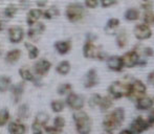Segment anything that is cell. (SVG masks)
I'll use <instances>...</instances> for the list:
<instances>
[{"label": "cell", "mask_w": 154, "mask_h": 134, "mask_svg": "<svg viewBox=\"0 0 154 134\" xmlns=\"http://www.w3.org/2000/svg\"><path fill=\"white\" fill-rule=\"evenodd\" d=\"M125 120V109L122 107L116 108L111 113L107 114L103 120V127L106 132H112L121 126Z\"/></svg>", "instance_id": "cell-1"}, {"label": "cell", "mask_w": 154, "mask_h": 134, "mask_svg": "<svg viewBox=\"0 0 154 134\" xmlns=\"http://www.w3.org/2000/svg\"><path fill=\"white\" fill-rule=\"evenodd\" d=\"M75 130L78 134H90L92 129V120L85 111L78 110L72 114Z\"/></svg>", "instance_id": "cell-2"}, {"label": "cell", "mask_w": 154, "mask_h": 134, "mask_svg": "<svg viewBox=\"0 0 154 134\" xmlns=\"http://www.w3.org/2000/svg\"><path fill=\"white\" fill-rule=\"evenodd\" d=\"M84 6L79 2H72L69 3L65 8V17L69 22H79L84 17Z\"/></svg>", "instance_id": "cell-3"}, {"label": "cell", "mask_w": 154, "mask_h": 134, "mask_svg": "<svg viewBox=\"0 0 154 134\" xmlns=\"http://www.w3.org/2000/svg\"><path fill=\"white\" fill-rule=\"evenodd\" d=\"M108 92L113 99L128 98L130 92V83L128 84L121 81H116L108 87Z\"/></svg>", "instance_id": "cell-4"}, {"label": "cell", "mask_w": 154, "mask_h": 134, "mask_svg": "<svg viewBox=\"0 0 154 134\" xmlns=\"http://www.w3.org/2000/svg\"><path fill=\"white\" fill-rule=\"evenodd\" d=\"M83 56L87 59H105V53L100 49V47L95 46L91 41H86L83 46Z\"/></svg>", "instance_id": "cell-5"}, {"label": "cell", "mask_w": 154, "mask_h": 134, "mask_svg": "<svg viewBox=\"0 0 154 134\" xmlns=\"http://www.w3.org/2000/svg\"><path fill=\"white\" fill-rule=\"evenodd\" d=\"M45 31H46V25L41 21H38L37 23L29 26V29L25 35L32 42H37L38 40H40L41 36L45 33Z\"/></svg>", "instance_id": "cell-6"}, {"label": "cell", "mask_w": 154, "mask_h": 134, "mask_svg": "<svg viewBox=\"0 0 154 134\" xmlns=\"http://www.w3.org/2000/svg\"><path fill=\"white\" fill-rule=\"evenodd\" d=\"M8 41H10L12 44H19V43H21L24 40L25 31L23 29L22 26L13 25V26L8 27Z\"/></svg>", "instance_id": "cell-7"}, {"label": "cell", "mask_w": 154, "mask_h": 134, "mask_svg": "<svg viewBox=\"0 0 154 134\" xmlns=\"http://www.w3.org/2000/svg\"><path fill=\"white\" fill-rule=\"evenodd\" d=\"M65 104L68 106L70 109L78 111V110H82L85 105V101L84 98L80 94H77L75 92H69L66 96V100H65Z\"/></svg>", "instance_id": "cell-8"}, {"label": "cell", "mask_w": 154, "mask_h": 134, "mask_svg": "<svg viewBox=\"0 0 154 134\" xmlns=\"http://www.w3.org/2000/svg\"><path fill=\"white\" fill-rule=\"evenodd\" d=\"M150 124H149L148 120H145L143 116H137L134 118L133 122L130 124L129 130L131 131L132 134H140L144 131L148 130L150 128Z\"/></svg>", "instance_id": "cell-9"}, {"label": "cell", "mask_w": 154, "mask_h": 134, "mask_svg": "<svg viewBox=\"0 0 154 134\" xmlns=\"http://www.w3.org/2000/svg\"><path fill=\"white\" fill-rule=\"evenodd\" d=\"M147 87L140 80H134L132 83H130V92L128 98L129 99H136L145 96Z\"/></svg>", "instance_id": "cell-10"}, {"label": "cell", "mask_w": 154, "mask_h": 134, "mask_svg": "<svg viewBox=\"0 0 154 134\" xmlns=\"http://www.w3.org/2000/svg\"><path fill=\"white\" fill-rule=\"evenodd\" d=\"M51 67H53V64L51 61H48L47 59H40L35 62L34 66H32V70L36 75L44 77L45 75L49 72Z\"/></svg>", "instance_id": "cell-11"}, {"label": "cell", "mask_w": 154, "mask_h": 134, "mask_svg": "<svg viewBox=\"0 0 154 134\" xmlns=\"http://www.w3.org/2000/svg\"><path fill=\"white\" fill-rule=\"evenodd\" d=\"M25 82H19V83L16 84H12L10 88L11 94H12V99L14 101V104H18L20 103L21 99H22V96L24 93L25 90Z\"/></svg>", "instance_id": "cell-12"}, {"label": "cell", "mask_w": 154, "mask_h": 134, "mask_svg": "<svg viewBox=\"0 0 154 134\" xmlns=\"http://www.w3.org/2000/svg\"><path fill=\"white\" fill-rule=\"evenodd\" d=\"M99 84V77H97V72L94 68H91L85 73L83 79V86L87 89L93 88Z\"/></svg>", "instance_id": "cell-13"}, {"label": "cell", "mask_w": 154, "mask_h": 134, "mask_svg": "<svg viewBox=\"0 0 154 134\" xmlns=\"http://www.w3.org/2000/svg\"><path fill=\"white\" fill-rule=\"evenodd\" d=\"M122 61L125 67L132 68V67L137 65L138 62H140V55L135 50L128 51V53H126L122 57Z\"/></svg>", "instance_id": "cell-14"}, {"label": "cell", "mask_w": 154, "mask_h": 134, "mask_svg": "<svg viewBox=\"0 0 154 134\" xmlns=\"http://www.w3.org/2000/svg\"><path fill=\"white\" fill-rule=\"evenodd\" d=\"M133 33L137 40H146L152 36V31L147 24H137L134 27Z\"/></svg>", "instance_id": "cell-15"}, {"label": "cell", "mask_w": 154, "mask_h": 134, "mask_svg": "<svg viewBox=\"0 0 154 134\" xmlns=\"http://www.w3.org/2000/svg\"><path fill=\"white\" fill-rule=\"evenodd\" d=\"M42 16H43V10L38 8H29V10H27L26 19H25L26 24L29 25V26H31V25L37 23L38 21H40Z\"/></svg>", "instance_id": "cell-16"}, {"label": "cell", "mask_w": 154, "mask_h": 134, "mask_svg": "<svg viewBox=\"0 0 154 134\" xmlns=\"http://www.w3.org/2000/svg\"><path fill=\"white\" fill-rule=\"evenodd\" d=\"M71 47H72V44L70 40H58L54 44L55 50L61 56L67 55L71 50Z\"/></svg>", "instance_id": "cell-17"}, {"label": "cell", "mask_w": 154, "mask_h": 134, "mask_svg": "<svg viewBox=\"0 0 154 134\" xmlns=\"http://www.w3.org/2000/svg\"><path fill=\"white\" fill-rule=\"evenodd\" d=\"M21 57H22V50L19 48H13L5 53L4 61H5V63L10 64V65H14V64L18 63Z\"/></svg>", "instance_id": "cell-18"}, {"label": "cell", "mask_w": 154, "mask_h": 134, "mask_svg": "<svg viewBox=\"0 0 154 134\" xmlns=\"http://www.w3.org/2000/svg\"><path fill=\"white\" fill-rule=\"evenodd\" d=\"M8 131L10 134H25L27 132V127L21 122H8Z\"/></svg>", "instance_id": "cell-19"}, {"label": "cell", "mask_w": 154, "mask_h": 134, "mask_svg": "<svg viewBox=\"0 0 154 134\" xmlns=\"http://www.w3.org/2000/svg\"><path fill=\"white\" fill-rule=\"evenodd\" d=\"M107 66H108V68L112 71H121L124 67L122 57H119V56H112V57L108 58Z\"/></svg>", "instance_id": "cell-20"}, {"label": "cell", "mask_w": 154, "mask_h": 134, "mask_svg": "<svg viewBox=\"0 0 154 134\" xmlns=\"http://www.w3.org/2000/svg\"><path fill=\"white\" fill-rule=\"evenodd\" d=\"M153 106V99L149 96H140L136 100V108L138 110H149Z\"/></svg>", "instance_id": "cell-21"}, {"label": "cell", "mask_w": 154, "mask_h": 134, "mask_svg": "<svg viewBox=\"0 0 154 134\" xmlns=\"http://www.w3.org/2000/svg\"><path fill=\"white\" fill-rule=\"evenodd\" d=\"M60 16V10L58 8L57 5H51L43 10V16L42 18L46 19V20H53V19L57 18Z\"/></svg>", "instance_id": "cell-22"}, {"label": "cell", "mask_w": 154, "mask_h": 134, "mask_svg": "<svg viewBox=\"0 0 154 134\" xmlns=\"http://www.w3.org/2000/svg\"><path fill=\"white\" fill-rule=\"evenodd\" d=\"M16 115L19 120H27L31 116V109L29 104H21L18 106V109L16 111Z\"/></svg>", "instance_id": "cell-23"}, {"label": "cell", "mask_w": 154, "mask_h": 134, "mask_svg": "<svg viewBox=\"0 0 154 134\" xmlns=\"http://www.w3.org/2000/svg\"><path fill=\"white\" fill-rule=\"evenodd\" d=\"M18 12H19L18 4L10 3L4 8L3 12H2V15H3V17H5L6 19H13L18 14Z\"/></svg>", "instance_id": "cell-24"}, {"label": "cell", "mask_w": 154, "mask_h": 134, "mask_svg": "<svg viewBox=\"0 0 154 134\" xmlns=\"http://www.w3.org/2000/svg\"><path fill=\"white\" fill-rule=\"evenodd\" d=\"M18 73L23 82H32L35 79V77H36V75H35L31 69L26 66L20 67L18 70Z\"/></svg>", "instance_id": "cell-25"}, {"label": "cell", "mask_w": 154, "mask_h": 134, "mask_svg": "<svg viewBox=\"0 0 154 134\" xmlns=\"http://www.w3.org/2000/svg\"><path fill=\"white\" fill-rule=\"evenodd\" d=\"M24 47L27 50V56H29V60H36L40 56V50H39L38 46L32 42H24Z\"/></svg>", "instance_id": "cell-26"}, {"label": "cell", "mask_w": 154, "mask_h": 134, "mask_svg": "<svg viewBox=\"0 0 154 134\" xmlns=\"http://www.w3.org/2000/svg\"><path fill=\"white\" fill-rule=\"evenodd\" d=\"M71 70V64L67 60H63V61L59 62L56 66V71L61 75H66L70 72Z\"/></svg>", "instance_id": "cell-27"}, {"label": "cell", "mask_w": 154, "mask_h": 134, "mask_svg": "<svg viewBox=\"0 0 154 134\" xmlns=\"http://www.w3.org/2000/svg\"><path fill=\"white\" fill-rule=\"evenodd\" d=\"M12 79L8 75H0V92L1 93H5L10 90L11 86H12Z\"/></svg>", "instance_id": "cell-28"}, {"label": "cell", "mask_w": 154, "mask_h": 134, "mask_svg": "<svg viewBox=\"0 0 154 134\" xmlns=\"http://www.w3.org/2000/svg\"><path fill=\"white\" fill-rule=\"evenodd\" d=\"M112 106H113V100H112V98H110V96H102L101 102H100V105H99L100 109L102 111H107Z\"/></svg>", "instance_id": "cell-29"}, {"label": "cell", "mask_w": 154, "mask_h": 134, "mask_svg": "<svg viewBox=\"0 0 154 134\" xmlns=\"http://www.w3.org/2000/svg\"><path fill=\"white\" fill-rule=\"evenodd\" d=\"M119 25H120V21H119V19H116V18L109 19L105 25V32L108 34H112L114 29H118Z\"/></svg>", "instance_id": "cell-30"}, {"label": "cell", "mask_w": 154, "mask_h": 134, "mask_svg": "<svg viewBox=\"0 0 154 134\" xmlns=\"http://www.w3.org/2000/svg\"><path fill=\"white\" fill-rule=\"evenodd\" d=\"M48 120H49V115H48V114H47L46 112L41 111V112H38V113H37L34 122L40 124L41 126L45 127L47 125V123H48Z\"/></svg>", "instance_id": "cell-31"}, {"label": "cell", "mask_w": 154, "mask_h": 134, "mask_svg": "<svg viewBox=\"0 0 154 134\" xmlns=\"http://www.w3.org/2000/svg\"><path fill=\"white\" fill-rule=\"evenodd\" d=\"M65 102L62 101V100H54L53 102L51 103V108L53 110V112L55 113H60L64 110L65 108Z\"/></svg>", "instance_id": "cell-32"}, {"label": "cell", "mask_w": 154, "mask_h": 134, "mask_svg": "<svg viewBox=\"0 0 154 134\" xmlns=\"http://www.w3.org/2000/svg\"><path fill=\"white\" fill-rule=\"evenodd\" d=\"M72 91V86L70 83H63L60 84L57 87V93L59 96H67L69 92Z\"/></svg>", "instance_id": "cell-33"}, {"label": "cell", "mask_w": 154, "mask_h": 134, "mask_svg": "<svg viewBox=\"0 0 154 134\" xmlns=\"http://www.w3.org/2000/svg\"><path fill=\"white\" fill-rule=\"evenodd\" d=\"M128 43V36L125 31H121L116 35V44L120 48H124Z\"/></svg>", "instance_id": "cell-34"}, {"label": "cell", "mask_w": 154, "mask_h": 134, "mask_svg": "<svg viewBox=\"0 0 154 134\" xmlns=\"http://www.w3.org/2000/svg\"><path fill=\"white\" fill-rule=\"evenodd\" d=\"M11 118V114L6 108H1L0 109V127H3L8 124Z\"/></svg>", "instance_id": "cell-35"}, {"label": "cell", "mask_w": 154, "mask_h": 134, "mask_svg": "<svg viewBox=\"0 0 154 134\" xmlns=\"http://www.w3.org/2000/svg\"><path fill=\"white\" fill-rule=\"evenodd\" d=\"M65 125H66V122H65V118L63 117L61 115H57L55 118H54V123H53V126L55 127L57 130L61 131L64 129Z\"/></svg>", "instance_id": "cell-36"}, {"label": "cell", "mask_w": 154, "mask_h": 134, "mask_svg": "<svg viewBox=\"0 0 154 134\" xmlns=\"http://www.w3.org/2000/svg\"><path fill=\"white\" fill-rule=\"evenodd\" d=\"M138 17H140V13H138V11L135 10V8H130V10H128L125 14V18L127 19L128 21L137 20Z\"/></svg>", "instance_id": "cell-37"}, {"label": "cell", "mask_w": 154, "mask_h": 134, "mask_svg": "<svg viewBox=\"0 0 154 134\" xmlns=\"http://www.w3.org/2000/svg\"><path fill=\"white\" fill-rule=\"evenodd\" d=\"M101 99H102V96H100V94H97V93L92 94V96L89 98V100H88V105H89V107H90V108H95V107H97V106L100 105V102H101Z\"/></svg>", "instance_id": "cell-38"}, {"label": "cell", "mask_w": 154, "mask_h": 134, "mask_svg": "<svg viewBox=\"0 0 154 134\" xmlns=\"http://www.w3.org/2000/svg\"><path fill=\"white\" fill-rule=\"evenodd\" d=\"M32 134H43L44 132V127L36 122H32Z\"/></svg>", "instance_id": "cell-39"}, {"label": "cell", "mask_w": 154, "mask_h": 134, "mask_svg": "<svg viewBox=\"0 0 154 134\" xmlns=\"http://www.w3.org/2000/svg\"><path fill=\"white\" fill-rule=\"evenodd\" d=\"M144 21L147 25H153L154 24V13L147 12L144 15Z\"/></svg>", "instance_id": "cell-40"}, {"label": "cell", "mask_w": 154, "mask_h": 134, "mask_svg": "<svg viewBox=\"0 0 154 134\" xmlns=\"http://www.w3.org/2000/svg\"><path fill=\"white\" fill-rule=\"evenodd\" d=\"M18 6L21 10H29L32 6V3L29 0H19Z\"/></svg>", "instance_id": "cell-41"}, {"label": "cell", "mask_w": 154, "mask_h": 134, "mask_svg": "<svg viewBox=\"0 0 154 134\" xmlns=\"http://www.w3.org/2000/svg\"><path fill=\"white\" fill-rule=\"evenodd\" d=\"M99 4L97 0H85V5L89 8H95Z\"/></svg>", "instance_id": "cell-42"}, {"label": "cell", "mask_w": 154, "mask_h": 134, "mask_svg": "<svg viewBox=\"0 0 154 134\" xmlns=\"http://www.w3.org/2000/svg\"><path fill=\"white\" fill-rule=\"evenodd\" d=\"M47 2L48 0H36V8L43 10L47 6Z\"/></svg>", "instance_id": "cell-43"}, {"label": "cell", "mask_w": 154, "mask_h": 134, "mask_svg": "<svg viewBox=\"0 0 154 134\" xmlns=\"http://www.w3.org/2000/svg\"><path fill=\"white\" fill-rule=\"evenodd\" d=\"M147 83H148L151 87H154V70L151 71V72L147 75Z\"/></svg>", "instance_id": "cell-44"}, {"label": "cell", "mask_w": 154, "mask_h": 134, "mask_svg": "<svg viewBox=\"0 0 154 134\" xmlns=\"http://www.w3.org/2000/svg\"><path fill=\"white\" fill-rule=\"evenodd\" d=\"M116 2V0H101V4L104 8H108V6L112 5Z\"/></svg>", "instance_id": "cell-45"}, {"label": "cell", "mask_w": 154, "mask_h": 134, "mask_svg": "<svg viewBox=\"0 0 154 134\" xmlns=\"http://www.w3.org/2000/svg\"><path fill=\"white\" fill-rule=\"evenodd\" d=\"M144 55L145 57H152L154 55V51L151 47H145L144 48Z\"/></svg>", "instance_id": "cell-46"}, {"label": "cell", "mask_w": 154, "mask_h": 134, "mask_svg": "<svg viewBox=\"0 0 154 134\" xmlns=\"http://www.w3.org/2000/svg\"><path fill=\"white\" fill-rule=\"evenodd\" d=\"M119 134H132V133H131V131H130L129 129H125V130L121 131Z\"/></svg>", "instance_id": "cell-47"}, {"label": "cell", "mask_w": 154, "mask_h": 134, "mask_svg": "<svg viewBox=\"0 0 154 134\" xmlns=\"http://www.w3.org/2000/svg\"><path fill=\"white\" fill-rule=\"evenodd\" d=\"M4 29V22L0 19V32H2Z\"/></svg>", "instance_id": "cell-48"}, {"label": "cell", "mask_w": 154, "mask_h": 134, "mask_svg": "<svg viewBox=\"0 0 154 134\" xmlns=\"http://www.w3.org/2000/svg\"><path fill=\"white\" fill-rule=\"evenodd\" d=\"M151 109H152V111H151V114H153V115H154V99H153V106H152V108H151Z\"/></svg>", "instance_id": "cell-49"}, {"label": "cell", "mask_w": 154, "mask_h": 134, "mask_svg": "<svg viewBox=\"0 0 154 134\" xmlns=\"http://www.w3.org/2000/svg\"><path fill=\"white\" fill-rule=\"evenodd\" d=\"M47 134H61V132H58V131H55V132H51V133H47Z\"/></svg>", "instance_id": "cell-50"}, {"label": "cell", "mask_w": 154, "mask_h": 134, "mask_svg": "<svg viewBox=\"0 0 154 134\" xmlns=\"http://www.w3.org/2000/svg\"><path fill=\"white\" fill-rule=\"evenodd\" d=\"M152 126H154V120H153V124H152Z\"/></svg>", "instance_id": "cell-51"}, {"label": "cell", "mask_w": 154, "mask_h": 134, "mask_svg": "<svg viewBox=\"0 0 154 134\" xmlns=\"http://www.w3.org/2000/svg\"><path fill=\"white\" fill-rule=\"evenodd\" d=\"M0 55H1V50H0Z\"/></svg>", "instance_id": "cell-52"}]
</instances>
